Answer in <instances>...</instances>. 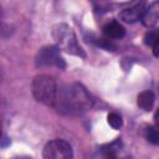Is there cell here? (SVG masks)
Wrapping results in <instances>:
<instances>
[{
	"label": "cell",
	"instance_id": "obj_5",
	"mask_svg": "<svg viewBox=\"0 0 159 159\" xmlns=\"http://www.w3.org/2000/svg\"><path fill=\"white\" fill-rule=\"evenodd\" d=\"M36 66L42 67V66H56L60 68H65L66 63L63 58L60 56L58 47L56 46H46L41 48L37 52L36 56Z\"/></svg>",
	"mask_w": 159,
	"mask_h": 159
},
{
	"label": "cell",
	"instance_id": "obj_7",
	"mask_svg": "<svg viewBox=\"0 0 159 159\" xmlns=\"http://www.w3.org/2000/svg\"><path fill=\"white\" fill-rule=\"evenodd\" d=\"M158 21H159V0L153 1L149 6H147L142 16V22L145 27H152Z\"/></svg>",
	"mask_w": 159,
	"mask_h": 159
},
{
	"label": "cell",
	"instance_id": "obj_14",
	"mask_svg": "<svg viewBox=\"0 0 159 159\" xmlns=\"http://www.w3.org/2000/svg\"><path fill=\"white\" fill-rule=\"evenodd\" d=\"M153 53L155 57H159V40L153 45Z\"/></svg>",
	"mask_w": 159,
	"mask_h": 159
},
{
	"label": "cell",
	"instance_id": "obj_8",
	"mask_svg": "<svg viewBox=\"0 0 159 159\" xmlns=\"http://www.w3.org/2000/svg\"><path fill=\"white\" fill-rule=\"evenodd\" d=\"M103 34L109 39H122L125 35V30L119 22L111 21L103 26Z\"/></svg>",
	"mask_w": 159,
	"mask_h": 159
},
{
	"label": "cell",
	"instance_id": "obj_4",
	"mask_svg": "<svg viewBox=\"0 0 159 159\" xmlns=\"http://www.w3.org/2000/svg\"><path fill=\"white\" fill-rule=\"evenodd\" d=\"M43 158L46 159H71L73 158L72 148L70 143L62 139H55L48 142L42 152Z\"/></svg>",
	"mask_w": 159,
	"mask_h": 159
},
{
	"label": "cell",
	"instance_id": "obj_9",
	"mask_svg": "<svg viewBox=\"0 0 159 159\" xmlns=\"http://www.w3.org/2000/svg\"><path fill=\"white\" fill-rule=\"evenodd\" d=\"M154 93L152 91H144L142 93L138 94V98H137V102H138V106L144 109V111H150L153 108V104H154Z\"/></svg>",
	"mask_w": 159,
	"mask_h": 159
},
{
	"label": "cell",
	"instance_id": "obj_6",
	"mask_svg": "<svg viewBox=\"0 0 159 159\" xmlns=\"http://www.w3.org/2000/svg\"><path fill=\"white\" fill-rule=\"evenodd\" d=\"M144 10H145V1L142 0V1H139V2H137V4H134L133 6H130V7H128V9H124V10L119 14V17H120L123 21L132 24V22H135L137 20L142 19Z\"/></svg>",
	"mask_w": 159,
	"mask_h": 159
},
{
	"label": "cell",
	"instance_id": "obj_2",
	"mask_svg": "<svg viewBox=\"0 0 159 159\" xmlns=\"http://www.w3.org/2000/svg\"><path fill=\"white\" fill-rule=\"evenodd\" d=\"M57 91H58V84L56 83L55 78L51 76L40 75V76H36L32 81L34 97L39 102L46 106L55 107L56 98H57Z\"/></svg>",
	"mask_w": 159,
	"mask_h": 159
},
{
	"label": "cell",
	"instance_id": "obj_12",
	"mask_svg": "<svg viewBox=\"0 0 159 159\" xmlns=\"http://www.w3.org/2000/svg\"><path fill=\"white\" fill-rule=\"evenodd\" d=\"M145 135H147V139H148L149 143L155 144V145L159 144V132H158L155 128H153V127L147 128V133H145Z\"/></svg>",
	"mask_w": 159,
	"mask_h": 159
},
{
	"label": "cell",
	"instance_id": "obj_16",
	"mask_svg": "<svg viewBox=\"0 0 159 159\" xmlns=\"http://www.w3.org/2000/svg\"><path fill=\"white\" fill-rule=\"evenodd\" d=\"M154 119H155L157 125H159V109L157 111V113H155V116H154Z\"/></svg>",
	"mask_w": 159,
	"mask_h": 159
},
{
	"label": "cell",
	"instance_id": "obj_13",
	"mask_svg": "<svg viewBox=\"0 0 159 159\" xmlns=\"http://www.w3.org/2000/svg\"><path fill=\"white\" fill-rule=\"evenodd\" d=\"M96 43H97L98 46H101V47L108 50V51H114V50H116V45H113V43H112L111 41H108V40L101 39L99 41H96Z\"/></svg>",
	"mask_w": 159,
	"mask_h": 159
},
{
	"label": "cell",
	"instance_id": "obj_11",
	"mask_svg": "<svg viewBox=\"0 0 159 159\" xmlns=\"http://www.w3.org/2000/svg\"><path fill=\"white\" fill-rule=\"evenodd\" d=\"M159 40V30H149L144 36V43L147 46H153Z\"/></svg>",
	"mask_w": 159,
	"mask_h": 159
},
{
	"label": "cell",
	"instance_id": "obj_10",
	"mask_svg": "<svg viewBox=\"0 0 159 159\" xmlns=\"http://www.w3.org/2000/svg\"><path fill=\"white\" fill-rule=\"evenodd\" d=\"M107 120H108V124L114 128V129H119L122 125H123V119L122 117L118 114V113H109L108 117H107Z\"/></svg>",
	"mask_w": 159,
	"mask_h": 159
},
{
	"label": "cell",
	"instance_id": "obj_1",
	"mask_svg": "<svg viewBox=\"0 0 159 159\" xmlns=\"http://www.w3.org/2000/svg\"><path fill=\"white\" fill-rule=\"evenodd\" d=\"M93 101L88 92L78 83L58 86L55 107L66 114H78L91 109Z\"/></svg>",
	"mask_w": 159,
	"mask_h": 159
},
{
	"label": "cell",
	"instance_id": "obj_3",
	"mask_svg": "<svg viewBox=\"0 0 159 159\" xmlns=\"http://www.w3.org/2000/svg\"><path fill=\"white\" fill-rule=\"evenodd\" d=\"M52 35H53V39L56 40V42L58 43V47H61L62 50H65L68 53L84 57V53H83L82 48L78 46L76 36L71 27H68L65 24H60L53 27Z\"/></svg>",
	"mask_w": 159,
	"mask_h": 159
},
{
	"label": "cell",
	"instance_id": "obj_15",
	"mask_svg": "<svg viewBox=\"0 0 159 159\" xmlns=\"http://www.w3.org/2000/svg\"><path fill=\"white\" fill-rule=\"evenodd\" d=\"M7 143H10V139H7L5 135H2V143H1V147H5Z\"/></svg>",
	"mask_w": 159,
	"mask_h": 159
}]
</instances>
